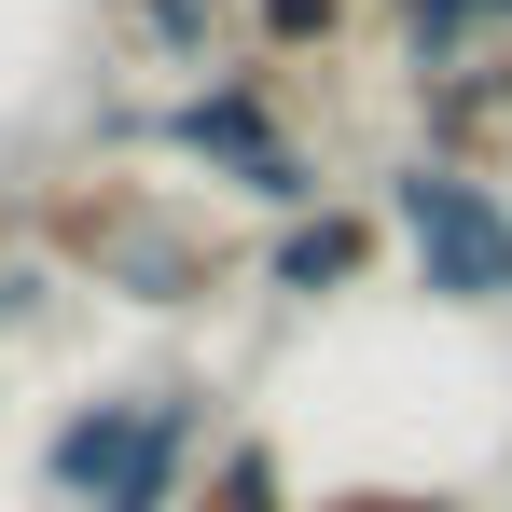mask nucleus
I'll return each instance as SVG.
<instances>
[{
    "label": "nucleus",
    "instance_id": "nucleus-1",
    "mask_svg": "<svg viewBox=\"0 0 512 512\" xmlns=\"http://www.w3.org/2000/svg\"><path fill=\"white\" fill-rule=\"evenodd\" d=\"M194 443H208V388H125V402H70L42 443V485L70 512H180L194 499Z\"/></svg>",
    "mask_w": 512,
    "mask_h": 512
},
{
    "label": "nucleus",
    "instance_id": "nucleus-2",
    "mask_svg": "<svg viewBox=\"0 0 512 512\" xmlns=\"http://www.w3.org/2000/svg\"><path fill=\"white\" fill-rule=\"evenodd\" d=\"M388 236L416 250L429 305H512V208L471 167H402L388 180Z\"/></svg>",
    "mask_w": 512,
    "mask_h": 512
},
{
    "label": "nucleus",
    "instance_id": "nucleus-3",
    "mask_svg": "<svg viewBox=\"0 0 512 512\" xmlns=\"http://www.w3.org/2000/svg\"><path fill=\"white\" fill-rule=\"evenodd\" d=\"M167 139H180V153H208L222 180H250L263 208H305V194H319V180H305V153L277 139V111H263L250 84H208V97H180V111H167Z\"/></svg>",
    "mask_w": 512,
    "mask_h": 512
},
{
    "label": "nucleus",
    "instance_id": "nucleus-4",
    "mask_svg": "<svg viewBox=\"0 0 512 512\" xmlns=\"http://www.w3.org/2000/svg\"><path fill=\"white\" fill-rule=\"evenodd\" d=\"M374 236H388L374 208H319V222H291V236H277V291H291V305H333L346 277L374 263Z\"/></svg>",
    "mask_w": 512,
    "mask_h": 512
},
{
    "label": "nucleus",
    "instance_id": "nucleus-5",
    "mask_svg": "<svg viewBox=\"0 0 512 512\" xmlns=\"http://www.w3.org/2000/svg\"><path fill=\"white\" fill-rule=\"evenodd\" d=\"M194 512H291V485H277V443H222V471L194 485Z\"/></svg>",
    "mask_w": 512,
    "mask_h": 512
},
{
    "label": "nucleus",
    "instance_id": "nucleus-6",
    "mask_svg": "<svg viewBox=\"0 0 512 512\" xmlns=\"http://www.w3.org/2000/svg\"><path fill=\"white\" fill-rule=\"evenodd\" d=\"M263 28H277V42H319V28H333V0H263Z\"/></svg>",
    "mask_w": 512,
    "mask_h": 512
},
{
    "label": "nucleus",
    "instance_id": "nucleus-7",
    "mask_svg": "<svg viewBox=\"0 0 512 512\" xmlns=\"http://www.w3.org/2000/svg\"><path fill=\"white\" fill-rule=\"evenodd\" d=\"M333 512H457V499H402V485H360V499H333Z\"/></svg>",
    "mask_w": 512,
    "mask_h": 512
},
{
    "label": "nucleus",
    "instance_id": "nucleus-8",
    "mask_svg": "<svg viewBox=\"0 0 512 512\" xmlns=\"http://www.w3.org/2000/svg\"><path fill=\"white\" fill-rule=\"evenodd\" d=\"M153 28H167V42H194V28H208V0H153Z\"/></svg>",
    "mask_w": 512,
    "mask_h": 512
},
{
    "label": "nucleus",
    "instance_id": "nucleus-9",
    "mask_svg": "<svg viewBox=\"0 0 512 512\" xmlns=\"http://www.w3.org/2000/svg\"><path fill=\"white\" fill-rule=\"evenodd\" d=\"M499 512H512V499H499Z\"/></svg>",
    "mask_w": 512,
    "mask_h": 512
}]
</instances>
